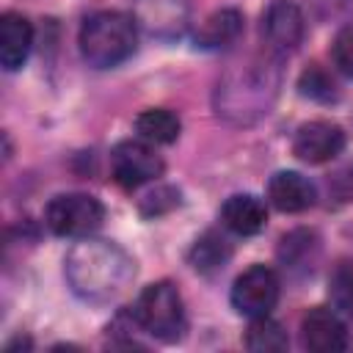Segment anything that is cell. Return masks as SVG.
Listing matches in <instances>:
<instances>
[{
	"label": "cell",
	"mask_w": 353,
	"mask_h": 353,
	"mask_svg": "<svg viewBox=\"0 0 353 353\" xmlns=\"http://www.w3.org/2000/svg\"><path fill=\"white\" fill-rule=\"evenodd\" d=\"M63 273L77 298L108 303L130 287L135 279V262L119 243L80 237L63 259Z\"/></svg>",
	"instance_id": "obj_1"
},
{
	"label": "cell",
	"mask_w": 353,
	"mask_h": 353,
	"mask_svg": "<svg viewBox=\"0 0 353 353\" xmlns=\"http://www.w3.org/2000/svg\"><path fill=\"white\" fill-rule=\"evenodd\" d=\"M276 58L279 55L273 52L265 58H245L223 72L215 85V113L223 121L245 127L270 113L281 85V69Z\"/></svg>",
	"instance_id": "obj_2"
},
{
	"label": "cell",
	"mask_w": 353,
	"mask_h": 353,
	"mask_svg": "<svg viewBox=\"0 0 353 353\" xmlns=\"http://www.w3.org/2000/svg\"><path fill=\"white\" fill-rule=\"evenodd\" d=\"M80 55L94 69H113L124 63L138 47V25L132 14L97 11L85 17L77 33Z\"/></svg>",
	"instance_id": "obj_3"
},
{
	"label": "cell",
	"mask_w": 353,
	"mask_h": 353,
	"mask_svg": "<svg viewBox=\"0 0 353 353\" xmlns=\"http://www.w3.org/2000/svg\"><path fill=\"white\" fill-rule=\"evenodd\" d=\"M132 314L146 334H152L154 339H163V342L179 339L188 325L182 295L171 281H154V284L143 287V292L135 301Z\"/></svg>",
	"instance_id": "obj_4"
},
{
	"label": "cell",
	"mask_w": 353,
	"mask_h": 353,
	"mask_svg": "<svg viewBox=\"0 0 353 353\" xmlns=\"http://www.w3.org/2000/svg\"><path fill=\"white\" fill-rule=\"evenodd\" d=\"M47 226L58 237H88L94 234L105 221V207L99 199L88 193H61L55 196L44 210Z\"/></svg>",
	"instance_id": "obj_5"
},
{
	"label": "cell",
	"mask_w": 353,
	"mask_h": 353,
	"mask_svg": "<svg viewBox=\"0 0 353 353\" xmlns=\"http://www.w3.org/2000/svg\"><path fill=\"white\" fill-rule=\"evenodd\" d=\"M163 157L154 152V143L143 141V138H130V141H121L113 146L110 152V171H113V179L127 188V190H135L141 185H149L154 182L160 174H163Z\"/></svg>",
	"instance_id": "obj_6"
},
{
	"label": "cell",
	"mask_w": 353,
	"mask_h": 353,
	"mask_svg": "<svg viewBox=\"0 0 353 353\" xmlns=\"http://www.w3.org/2000/svg\"><path fill=\"white\" fill-rule=\"evenodd\" d=\"M306 33V17L295 0H270L259 19V36L273 55L295 52Z\"/></svg>",
	"instance_id": "obj_7"
},
{
	"label": "cell",
	"mask_w": 353,
	"mask_h": 353,
	"mask_svg": "<svg viewBox=\"0 0 353 353\" xmlns=\"http://www.w3.org/2000/svg\"><path fill=\"white\" fill-rule=\"evenodd\" d=\"M279 292H281V281H279L276 270L268 265H251L232 284V306H234V312H240L251 320L265 317L279 303Z\"/></svg>",
	"instance_id": "obj_8"
},
{
	"label": "cell",
	"mask_w": 353,
	"mask_h": 353,
	"mask_svg": "<svg viewBox=\"0 0 353 353\" xmlns=\"http://www.w3.org/2000/svg\"><path fill=\"white\" fill-rule=\"evenodd\" d=\"M132 19L146 36L174 41L190 25V6L188 0H135Z\"/></svg>",
	"instance_id": "obj_9"
},
{
	"label": "cell",
	"mask_w": 353,
	"mask_h": 353,
	"mask_svg": "<svg viewBox=\"0 0 353 353\" xmlns=\"http://www.w3.org/2000/svg\"><path fill=\"white\" fill-rule=\"evenodd\" d=\"M345 149V130L334 121L314 119L295 130L292 138V154L309 165H320L334 160Z\"/></svg>",
	"instance_id": "obj_10"
},
{
	"label": "cell",
	"mask_w": 353,
	"mask_h": 353,
	"mask_svg": "<svg viewBox=\"0 0 353 353\" xmlns=\"http://www.w3.org/2000/svg\"><path fill=\"white\" fill-rule=\"evenodd\" d=\"M301 342L306 350H314V353H336V350H345L347 331L334 309L314 306L301 320Z\"/></svg>",
	"instance_id": "obj_11"
},
{
	"label": "cell",
	"mask_w": 353,
	"mask_h": 353,
	"mask_svg": "<svg viewBox=\"0 0 353 353\" xmlns=\"http://www.w3.org/2000/svg\"><path fill=\"white\" fill-rule=\"evenodd\" d=\"M268 199L281 212H303L314 204L317 188L298 171H276L268 182Z\"/></svg>",
	"instance_id": "obj_12"
},
{
	"label": "cell",
	"mask_w": 353,
	"mask_h": 353,
	"mask_svg": "<svg viewBox=\"0 0 353 353\" xmlns=\"http://www.w3.org/2000/svg\"><path fill=\"white\" fill-rule=\"evenodd\" d=\"M33 47V25L17 14V11H6L0 19V63L6 72H17L22 69V63L28 61Z\"/></svg>",
	"instance_id": "obj_13"
},
{
	"label": "cell",
	"mask_w": 353,
	"mask_h": 353,
	"mask_svg": "<svg viewBox=\"0 0 353 353\" xmlns=\"http://www.w3.org/2000/svg\"><path fill=\"white\" fill-rule=\"evenodd\" d=\"M265 221H268V207L254 193H234L221 207L223 229H229L232 234H240V237H251V234L262 232Z\"/></svg>",
	"instance_id": "obj_14"
},
{
	"label": "cell",
	"mask_w": 353,
	"mask_h": 353,
	"mask_svg": "<svg viewBox=\"0 0 353 353\" xmlns=\"http://www.w3.org/2000/svg\"><path fill=\"white\" fill-rule=\"evenodd\" d=\"M243 33V14L237 8H221L204 19V25L196 33V44L204 50H221L237 41Z\"/></svg>",
	"instance_id": "obj_15"
},
{
	"label": "cell",
	"mask_w": 353,
	"mask_h": 353,
	"mask_svg": "<svg viewBox=\"0 0 353 353\" xmlns=\"http://www.w3.org/2000/svg\"><path fill=\"white\" fill-rule=\"evenodd\" d=\"M182 121L174 110L168 108H149L135 119V132L138 138L149 141V143H174L179 138Z\"/></svg>",
	"instance_id": "obj_16"
},
{
	"label": "cell",
	"mask_w": 353,
	"mask_h": 353,
	"mask_svg": "<svg viewBox=\"0 0 353 353\" xmlns=\"http://www.w3.org/2000/svg\"><path fill=\"white\" fill-rule=\"evenodd\" d=\"M188 259H190L193 270L210 276V273H218V270L232 259V245H229V240L221 237L218 232H204V234L193 243Z\"/></svg>",
	"instance_id": "obj_17"
},
{
	"label": "cell",
	"mask_w": 353,
	"mask_h": 353,
	"mask_svg": "<svg viewBox=\"0 0 353 353\" xmlns=\"http://www.w3.org/2000/svg\"><path fill=\"white\" fill-rule=\"evenodd\" d=\"M298 88H301L303 97H309L314 102H325L328 105V102H336L339 99V85H336L334 74L325 66H320V63H309L301 72Z\"/></svg>",
	"instance_id": "obj_18"
},
{
	"label": "cell",
	"mask_w": 353,
	"mask_h": 353,
	"mask_svg": "<svg viewBox=\"0 0 353 353\" xmlns=\"http://www.w3.org/2000/svg\"><path fill=\"white\" fill-rule=\"evenodd\" d=\"M287 331L281 328V323L265 317H254V323L248 325L245 334V347L251 350H284L287 347Z\"/></svg>",
	"instance_id": "obj_19"
},
{
	"label": "cell",
	"mask_w": 353,
	"mask_h": 353,
	"mask_svg": "<svg viewBox=\"0 0 353 353\" xmlns=\"http://www.w3.org/2000/svg\"><path fill=\"white\" fill-rule=\"evenodd\" d=\"M317 254V237L314 232H306V229H298V232H290L281 237V245H279V256L284 265L290 268H298V265H309Z\"/></svg>",
	"instance_id": "obj_20"
},
{
	"label": "cell",
	"mask_w": 353,
	"mask_h": 353,
	"mask_svg": "<svg viewBox=\"0 0 353 353\" xmlns=\"http://www.w3.org/2000/svg\"><path fill=\"white\" fill-rule=\"evenodd\" d=\"M309 14L317 22H342L353 19V0H306Z\"/></svg>",
	"instance_id": "obj_21"
},
{
	"label": "cell",
	"mask_w": 353,
	"mask_h": 353,
	"mask_svg": "<svg viewBox=\"0 0 353 353\" xmlns=\"http://www.w3.org/2000/svg\"><path fill=\"white\" fill-rule=\"evenodd\" d=\"M331 58H334V66L345 77H353V22L336 30L334 44H331Z\"/></svg>",
	"instance_id": "obj_22"
},
{
	"label": "cell",
	"mask_w": 353,
	"mask_h": 353,
	"mask_svg": "<svg viewBox=\"0 0 353 353\" xmlns=\"http://www.w3.org/2000/svg\"><path fill=\"white\" fill-rule=\"evenodd\" d=\"M176 204H179V190H174V188H157V190H152L141 201V212L143 215H163V212L174 210Z\"/></svg>",
	"instance_id": "obj_23"
},
{
	"label": "cell",
	"mask_w": 353,
	"mask_h": 353,
	"mask_svg": "<svg viewBox=\"0 0 353 353\" xmlns=\"http://www.w3.org/2000/svg\"><path fill=\"white\" fill-rule=\"evenodd\" d=\"M331 295H334L336 309L353 317V273H339L331 284Z\"/></svg>",
	"instance_id": "obj_24"
},
{
	"label": "cell",
	"mask_w": 353,
	"mask_h": 353,
	"mask_svg": "<svg viewBox=\"0 0 353 353\" xmlns=\"http://www.w3.org/2000/svg\"><path fill=\"white\" fill-rule=\"evenodd\" d=\"M342 199H350L353 196V165H347V168H342L339 174H334V179L328 182Z\"/></svg>",
	"instance_id": "obj_25"
}]
</instances>
